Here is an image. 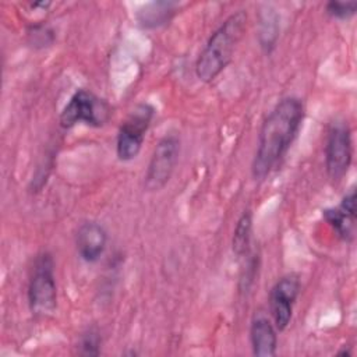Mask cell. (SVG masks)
Instances as JSON below:
<instances>
[{"mask_svg":"<svg viewBox=\"0 0 357 357\" xmlns=\"http://www.w3.org/2000/svg\"><path fill=\"white\" fill-rule=\"evenodd\" d=\"M304 117V105L300 98L280 99L262 123L258 146L252 159L251 173L258 181L266 178L291 146Z\"/></svg>","mask_w":357,"mask_h":357,"instance_id":"obj_1","label":"cell"},{"mask_svg":"<svg viewBox=\"0 0 357 357\" xmlns=\"http://www.w3.org/2000/svg\"><path fill=\"white\" fill-rule=\"evenodd\" d=\"M278 329L264 314L252 318L250 326V340L252 354L257 357H272L278 347Z\"/></svg>","mask_w":357,"mask_h":357,"instance_id":"obj_11","label":"cell"},{"mask_svg":"<svg viewBox=\"0 0 357 357\" xmlns=\"http://www.w3.org/2000/svg\"><path fill=\"white\" fill-rule=\"evenodd\" d=\"M353 156L351 131L347 121L336 120L331 124L325 145V167L329 178L339 181L347 173Z\"/></svg>","mask_w":357,"mask_h":357,"instance_id":"obj_7","label":"cell"},{"mask_svg":"<svg viewBox=\"0 0 357 357\" xmlns=\"http://www.w3.org/2000/svg\"><path fill=\"white\" fill-rule=\"evenodd\" d=\"M248 15L244 10L230 14L209 36L195 63V74L212 82L231 61L234 50L245 33Z\"/></svg>","mask_w":357,"mask_h":357,"instance_id":"obj_2","label":"cell"},{"mask_svg":"<svg viewBox=\"0 0 357 357\" xmlns=\"http://www.w3.org/2000/svg\"><path fill=\"white\" fill-rule=\"evenodd\" d=\"M151 6L153 8L148 7L146 11L138 13V21L145 28H153L166 24V21H169L174 13L172 3H153Z\"/></svg>","mask_w":357,"mask_h":357,"instance_id":"obj_13","label":"cell"},{"mask_svg":"<svg viewBox=\"0 0 357 357\" xmlns=\"http://www.w3.org/2000/svg\"><path fill=\"white\" fill-rule=\"evenodd\" d=\"M180 139L174 134H166L153 148L144 187L146 191H160L170 180L178 160Z\"/></svg>","mask_w":357,"mask_h":357,"instance_id":"obj_6","label":"cell"},{"mask_svg":"<svg viewBox=\"0 0 357 357\" xmlns=\"http://www.w3.org/2000/svg\"><path fill=\"white\" fill-rule=\"evenodd\" d=\"M155 116V109L149 103H138L123 121L116 139V153L123 162L132 160L141 152L146 131Z\"/></svg>","mask_w":357,"mask_h":357,"instance_id":"obj_4","label":"cell"},{"mask_svg":"<svg viewBox=\"0 0 357 357\" xmlns=\"http://www.w3.org/2000/svg\"><path fill=\"white\" fill-rule=\"evenodd\" d=\"M28 304L35 315L52 314L57 307L54 262L49 252L36 257L28 283Z\"/></svg>","mask_w":357,"mask_h":357,"instance_id":"obj_3","label":"cell"},{"mask_svg":"<svg viewBox=\"0 0 357 357\" xmlns=\"http://www.w3.org/2000/svg\"><path fill=\"white\" fill-rule=\"evenodd\" d=\"M322 215L339 238L351 241L356 222V190L350 188L342 198L339 206L328 208L322 211Z\"/></svg>","mask_w":357,"mask_h":357,"instance_id":"obj_9","label":"cell"},{"mask_svg":"<svg viewBox=\"0 0 357 357\" xmlns=\"http://www.w3.org/2000/svg\"><path fill=\"white\" fill-rule=\"evenodd\" d=\"M28 38L35 47H45L53 43L54 33L47 25H33L28 31Z\"/></svg>","mask_w":357,"mask_h":357,"instance_id":"obj_16","label":"cell"},{"mask_svg":"<svg viewBox=\"0 0 357 357\" xmlns=\"http://www.w3.org/2000/svg\"><path fill=\"white\" fill-rule=\"evenodd\" d=\"M251 234H252V213L250 209H247L238 218L233 231L231 248L237 257L247 255L250 250Z\"/></svg>","mask_w":357,"mask_h":357,"instance_id":"obj_12","label":"cell"},{"mask_svg":"<svg viewBox=\"0 0 357 357\" xmlns=\"http://www.w3.org/2000/svg\"><path fill=\"white\" fill-rule=\"evenodd\" d=\"M106 244L107 233L98 222H84L75 233V247L85 262H96L105 252Z\"/></svg>","mask_w":357,"mask_h":357,"instance_id":"obj_10","label":"cell"},{"mask_svg":"<svg viewBox=\"0 0 357 357\" xmlns=\"http://www.w3.org/2000/svg\"><path fill=\"white\" fill-rule=\"evenodd\" d=\"M110 106L106 100L86 89H78L70 98L60 113V126L71 128L78 123L91 127H102L110 117Z\"/></svg>","mask_w":357,"mask_h":357,"instance_id":"obj_5","label":"cell"},{"mask_svg":"<svg viewBox=\"0 0 357 357\" xmlns=\"http://www.w3.org/2000/svg\"><path fill=\"white\" fill-rule=\"evenodd\" d=\"M102 339L95 328L86 329L79 339V354L82 356H98L100 353Z\"/></svg>","mask_w":357,"mask_h":357,"instance_id":"obj_14","label":"cell"},{"mask_svg":"<svg viewBox=\"0 0 357 357\" xmlns=\"http://www.w3.org/2000/svg\"><path fill=\"white\" fill-rule=\"evenodd\" d=\"M326 13L337 20H347L357 11V1H329L326 3Z\"/></svg>","mask_w":357,"mask_h":357,"instance_id":"obj_15","label":"cell"},{"mask_svg":"<svg viewBox=\"0 0 357 357\" xmlns=\"http://www.w3.org/2000/svg\"><path fill=\"white\" fill-rule=\"evenodd\" d=\"M301 283L297 275H286L280 278L271 289L269 293V312L273 319L275 328L284 331L293 317V308L300 294Z\"/></svg>","mask_w":357,"mask_h":357,"instance_id":"obj_8","label":"cell"}]
</instances>
